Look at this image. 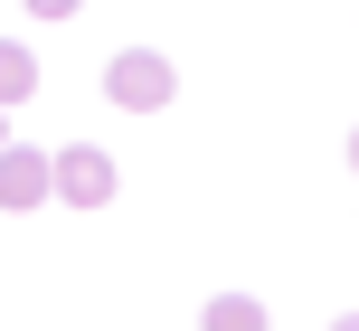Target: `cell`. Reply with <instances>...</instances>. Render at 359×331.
Returning <instances> with one entry per match:
<instances>
[{"label": "cell", "instance_id": "5b68a950", "mask_svg": "<svg viewBox=\"0 0 359 331\" xmlns=\"http://www.w3.org/2000/svg\"><path fill=\"white\" fill-rule=\"evenodd\" d=\"M198 331H265V303L255 294H217L208 313H198Z\"/></svg>", "mask_w": 359, "mask_h": 331}, {"label": "cell", "instance_id": "8992f818", "mask_svg": "<svg viewBox=\"0 0 359 331\" xmlns=\"http://www.w3.org/2000/svg\"><path fill=\"white\" fill-rule=\"evenodd\" d=\"M29 10H38V19H67V10H76V0H29Z\"/></svg>", "mask_w": 359, "mask_h": 331}, {"label": "cell", "instance_id": "3957f363", "mask_svg": "<svg viewBox=\"0 0 359 331\" xmlns=\"http://www.w3.org/2000/svg\"><path fill=\"white\" fill-rule=\"evenodd\" d=\"M38 199H48V151L0 142V208H38Z\"/></svg>", "mask_w": 359, "mask_h": 331}, {"label": "cell", "instance_id": "277c9868", "mask_svg": "<svg viewBox=\"0 0 359 331\" xmlns=\"http://www.w3.org/2000/svg\"><path fill=\"white\" fill-rule=\"evenodd\" d=\"M29 95H38V57L19 38H0V104H29Z\"/></svg>", "mask_w": 359, "mask_h": 331}, {"label": "cell", "instance_id": "6da1fadb", "mask_svg": "<svg viewBox=\"0 0 359 331\" xmlns=\"http://www.w3.org/2000/svg\"><path fill=\"white\" fill-rule=\"evenodd\" d=\"M104 95H114L123 114H161L170 95H180V76H170V67H161L151 48H123V57L104 67Z\"/></svg>", "mask_w": 359, "mask_h": 331}, {"label": "cell", "instance_id": "7a4b0ae2", "mask_svg": "<svg viewBox=\"0 0 359 331\" xmlns=\"http://www.w3.org/2000/svg\"><path fill=\"white\" fill-rule=\"evenodd\" d=\"M48 199H67V208H104V199H114V161H104L95 142H67V151L48 161Z\"/></svg>", "mask_w": 359, "mask_h": 331}, {"label": "cell", "instance_id": "ba28073f", "mask_svg": "<svg viewBox=\"0 0 359 331\" xmlns=\"http://www.w3.org/2000/svg\"><path fill=\"white\" fill-rule=\"evenodd\" d=\"M341 331H359V313H350V322H341Z\"/></svg>", "mask_w": 359, "mask_h": 331}, {"label": "cell", "instance_id": "52a82bcc", "mask_svg": "<svg viewBox=\"0 0 359 331\" xmlns=\"http://www.w3.org/2000/svg\"><path fill=\"white\" fill-rule=\"evenodd\" d=\"M350 161H359V133H350Z\"/></svg>", "mask_w": 359, "mask_h": 331}]
</instances>
